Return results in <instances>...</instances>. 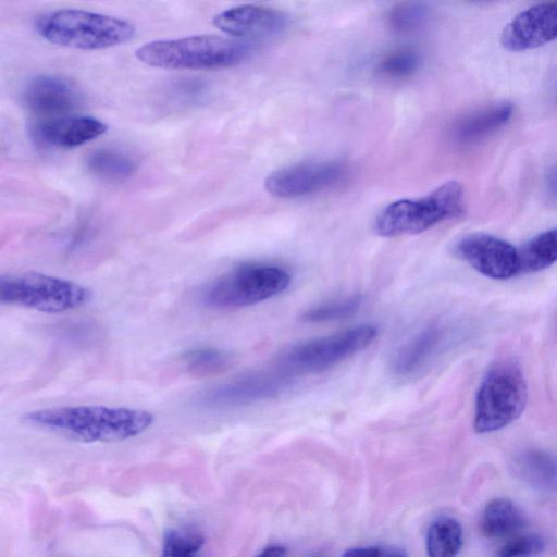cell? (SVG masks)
Segmentation results:
<instances>
[{
	"instance_id": "obj_9",
	"label": "cell",
	"mask_w": 557,
	"mask_h": 557,
	"mask_svg": "<svg viewBox=\"0 0 557 557\" xmlns=\"http://www.w3.org/2000/svg\"><path fill=\"white\" fill-rule=\"evenodd\" d=\"M345 173V165L338 161L302 162L274 171L264 186L272 196L298 198L334 186Z\"/></svg>"
},
{
	"instance_id": "obj_10",
	"label": "cell",
	"mask_w": 557,
	"mask_h": 557,
	"mask_svg": "<svg viewBox=\"0 0 557 557\" xmlns=\"http://www.w3.org/2000/svg\"><path fill=\"white\" fill-rule=\"evenodd\" d=\"M455 251L479 273L507 280L519 274V251L505 239L488 234H470L458 240Z\"/></svg>"
},
{
	"instance_id": "obj_15",
	"label": "cell",
	"mask_w": 557,
	"mask_h": 557,
	"mask_svg": "<svg viewBox=\"0 0 557 557\" xmlns=\"http://www.w3.org/2000/svg\"><path fill=\"white\" fill-rule=\"evenodd\" d=\"M108 131V125L92 116H60L45 120L33 129L36 139L57 148H75Z\"/></svg>"
},
{
	"instance_id": "obj_19",
	"label": "cell",
	"mask_w": 557,
	"mask_h": 557,
	"mask_svg": "<svg viewBox=\"0 0 557 557\" xmlns=\"http://www.w3.org/2000/svg\"><path fill=\"white\" fill-rule=\"evenodd\" d=\"M481 531L488 539L513 537L525 527L521 510L507 498H494L482 512Z\"/></svg>"
},
{
	"instance_id": "obj_16",
	"label": "cell",
	"mask_w": 557,
	"mask_h": 557,
	"mask_svg": "<svg viewBox=\"0 0 557 557\" xmlns=\"http://www.w3.org/2000/svg\"><path fill=\"white\" fill-rule=\"evenodd\" d=\"M447 337L444 325L432 323L412 335L396 351L392 371L398 376H410L421 371L441 351Z\"/></svg>"
},
{
	"instance_id": "obj_23",
	"label": "cell",
	"mask_w": 557,
	"mask_h": 557,
	"mask_svg": "<svg viewBox=\"0 0 557 557\" xmlns=\"http://www.w3.org/2000/svg\"><path fill=\"white\" fill-rule=\"evenodd\" d=\"M183 364L194 376H209L224 371L231 363V355L215 347H196L184 352Z\"/></svg>"
},
{
	"instance_id": "obj_4",
	"label": "cell",
	"mask_w": 557,
	"mask_h": 557,
	"mask_svg": "<svg viewBox=\"0 0 557 557\" xmlns=\"http://www.w3.org/2000/svg\"><path fill=\"white\" fill-rule=\"evenodd\" d=\"M463 187L448 181L420 198L398 199L377 214L374 230L383 237L418 234L432 226L462 214Z\"/></svg>"
},
{
	"instance_id": "obj_22",
	"label": "cell",
	"mask_w": 557,
	"mask_h": 557,
	"mask_svg": "<svg viewBox=\"0 0 557 557\" xmlns=\"http://www.w3.org/2000/svg\"><path fill=\"white\" fill-rule=\"evenodd\" d=\"M89 171L109 181H123L136 171V162L127 154L112 149H99L87 159Z\"/></svg>"
},
{
	"instance_id": "obj_31",
	"label": "cell",
	"mask_w": 557,
	"mask_h": 557,
	"mask_svg": "<svg viewBox=\"0 0 557 557\" xmlns=\"http://www.w3.org/2000/svg\"><path fill=\"white\" fill-rule=\"evenodd\" d=\"M257 557H286V548L282 545H270L265 547Z\"/></svg>"
},
{
	"instance_id": "obj_17",
	"label": "cell",
	"mask_w": 557,
	"mask_h": 557,
	"mask_svg": "<svg viewBox=\"0 0 557 557\" xmlns=\"http://www.w3.org/2000/svg\"><path fill=\"white\" fill-rule=\"evenodd\" d=\"M513 113L510 102H496L459 117L451 127L453 138L460 144H473L508 123Z\"/></svg>"
},
{
	"instance_id": "obj_7",
	"label": "cell",
	"mask_w": 557,
	"mask_h": 557,
	"mask_svg": "<svg viewBox=\"0 0 557 557\" xmlns=\"http://www.w3.org/2000/svg\"><path fill=\"white\" fill-rule=\"evenodd\" d=\"M91 290L76 282L38 272L3 274L0 301L46 313H61L83 307Z\"/></svg>"
},
{
	"instance_id": "obj_27",
	"label": "cell",
	"mask_w": 557,
	"mask_h": 557,
	"mask_svg": "<svg viewBox=\"0 0 557 557\" xmlns=\"http://www.w3.org/2000/svg\"><path fill=\"white\" fill-rule=\"evenodd\" d=\"M361 296L354 295L345 299L330 301L305 311L301 320L306 322H325L350 317L358 311Z\"/></svg>"
},
{
	"instance_id": "obj_30",
	"label": "cell",
	"mask_w": 557,
	"mask_h": 557,
	"mask_svg": "<svg viewBox=\"0 0 557 557\" xmlns=\"http://www.w3.org/2000/svg\"><path fill=\"white\" fill-rule=\"evenodd\" d=\"M544 183L549 195L557 198V164L546 172Z\"/></svg>"
},
{
	"instance_id": "obj_2",
	"label": "cell",
	"mask_w": 557,
	"mask_h": 557,
	"mask_svg": "<svg viewBox=\"0 0 557 557\" xmlns=\"http://www.w3.org/2000/svg\"><path fill=\"white\" fill-rule=\"evenodd\" d=\"M250 48L243 41L219 35H193L146 42L135 50L141 63L166 70H211L236 65Z\"/></svg>"
},
{
	"instance_id": "obj_12",
	"label": "cell",
	"mask_w": 557,
	"mask_h": 557,
	"mask_svg": "<svg viewBox=\"0 0 557 557\" xmlns=\"http://www.w3.org/2000/svg\"><path fill=\"white\" fill-rule=\"evenodd\" d=\"M557 39V2H542L518 13L500 35L509 51H525Z\"/></svg>"
},
{
	"instance_id": "obj_26",
	"label": "cell",
	"mask_w": 557,
	"mask_h": 557,
	"mask_svg": "<svg viewBox=\"0 0 557 557\" xmlns=\"http://www.w3.org/2000/svg\"><path fill=\"white\" fill-rule=\"evenodd\" d=\"M421 64L418 52L400 49L385 55L379 63V73L388 78L399 79L413 75Z\"/></svg>"
},
{
	"instance_id": "obj_25",
	"label": "cell",
	"mask_w": 557,
	"mask_h": 557,
	"mask_svg": "<svg viewBox=\"0 0 557 557\" xmlns=\"http://www.w3.org/2000/svg\"><path fill=\"white\" fill-rule=\"evenodd\" d=\"M205 544L202 533L194 527H180L164 535L161 557H198Z\"/></svg>"
},
{
	"instance_id": "obj_20",
	"label": "cell",
	"mask_w": 557,
	"mask_h": 557,
	"mask_svg": "<svg viewBox=\"0 0 557 557\" xmlns=\"http://www.w3.org/2000/svg\"><path fill=\"white\" fill-rule=\"evenodd\" d=\"M519 251V273H533L557 262V227L542 232Z\"/></svg>"
},
{
	"instance_id": "obj_5",
	"label": "cell",
	"mask_w": 557,
	"mask_h": 557,
	"mask_svg": "<svg viewBox=\"0 0 557 557\" xmlns=\"http://www.w3.org/2000/svg\"><path fill=\"white\" fill-rule=\"evenodd\" d=\"M527 400V383L519 364L508 359L495 362L479 386L474 430L490 433L507 426L522 414Z\"/></svg>"
},
{
	"instance_id": "obj_6",
	"label": "cell",
	"mask_w": 557,
	"mask_h": 557,
	"mask_svg": "<svg viewBox=\"0 0 557 557\" xmlns=\"http://www.w3.org/2000/svg\"><path fill=\"white\" fill-rule=\"evenodd\" d=\"M289 284L290 275L282 268L246 263L206 284L200 292V300L213 309L243 308L281 294Z\"/></svg>"
},
{
	"instance_id": "obj_8",
	"label": "cell",
	"mask_w": 557,
	"mask_h": 557,
	"mask_svg": "<svg viewBox=\"0 0 557 557\" xmlns=\"http://www.w3.org/2000/svg\"><path fill=\"white\" fill-rule=\"evenodd\" d=\"M377 336L373 325H359L295 345L281 355L277 369L293 377L326 370L362 351Z\"/></svg>"
},
{
	"instance_id": "obj_21",
	"label": "cell",
	"mask_w": 557,
	"mask_h": 557,
	"mask_svg": "<svg viewBox=\"0 0 557 557\" xmlns=\"http://www.w3.org/2000/svg\"><path fill=\"white\" fill-rule=\"evenodd\" d=\"M462 546V527L451 517L436 519L426 533L429 557H456Z\"/></svg>"
},
{
	"instance_id": "obj_11",
	"label": "cell",
	"mask_w": 557,
	"mask_h": 557,
	"mask_svg": "<svg viewBox=\"0 0 557 557\" xmlns=\"http://www.w3.org/2000/svg\"><path fill=\"white\" fill-rule=\"evenodd\" d=\"M292 379L275 369L240 375L209 391L201 398L209 408H228L252 404L277 395Z\"/></svg>"
},
{
	"instance_id": "obj_18",
	"label": "cell",
	"mask_w": 557,
	"mask_h": 557,
	"mask_svg": "<svg viewBox=\"0 0 557 557\" xmlns=\"http://www.w3.org/2000/svg\"><path fill=\"white\" fill-rule=\"evenodd\" d=\"M513 471L530 486L557 493V456L541 449H525L515 457Z\"/></svg>"
},
{
	"instance_id": "obj_28",
	"label": "cell",
	"mask_w": 557,
	"mask_h": 557,
	"mask_svg": "<svg viewBox=\"0 0 557 557\" xmlns=\"http://www.w3.org/2000/svg\"><path fill=\"white\" fill-rule=\"evenodd\" d=\"M545 541L537 534H523L510 537L494 557H534L545 549Z\"/></svg>"
},
{
	"instance_id": "obj_3",
	"label": "cell",
	"mask_w": 557,
	"mask_h": 557,
	"mask_svg": "<svg viewBox=\"0 0 557 557\" xmlns=\"http://www.w3.org/2000/svg\"><path fill=\"white\" fill-rule=\"evenodd\" d=\"M36 29L50 44L78 50L119 46L136 32L127 20L79 9L49 12L37 20Z\"/></svg>"
},
{
	"instance_id": "obj_14",
	"label": "cell",
	"mask_w": 557,
	"mask_h": 557,
	"mask_svg": "<svg viewBox=\"0 0 557 557\" xmlns=\"http://www.w3.org/2000/svg\"><path fill=\"white\" fill-rule=\"evenodd\" d=\"M23 101L36 114L60 117L76 110L81 106L82 96L69 79L57 75H41L27 83Z\"/></svg>"
},
{
	"instance_id": "obj_1",
	"label": "cell",
	"mask_w": 557,
	"mask_h": 557,
	"mask_svg": "<svg viewBox=\"0 0 557 557\" xmlns=\"http://www.w3.org/2000/svg\"><path fill=\"white\" fill-rule=\"evenodd\" d=\"M22 420L82 443H112L136 437L154 423L152 412L103 405L63 406L25 412Z\"/></svg>"
},
{
	"instance_id": "obj_29",
	"label": "cell",
	"mask_w": 557,
	"mask_h": 557,
	"mask_svg": "<svg viewBox=\"0 0 557 557\" xmlns=\"http://www.w3.org/2000/svg\"><path fill=\"white\" fill-rule=\"evenodd\" d=\"M380 547H356L345 552L343 557H379Z\"/></svg>"
},
{
	"instance_id": "obj_32",
	"label": "cell",
	"mask_w": 557,
	"mask_h": 557,
	"mask_svg": "<svg viewBox=\"0 0 557 557\" xmlns=\"http://www.w3.org/2000/svg\"><path fill=\"white\" fill-rule=\"evenodd\" d=\"M379 557H408L405 550L397 547H380Z\"/></svg>"
},
{
	"instance_id": "obj_13",
	"label": "cell",
	"mask_w": 557,
	"mask_h": 557,
	"mask_svg": "<svg viewBox=\"0 0 557 557\" xmlns=\"http://www.w3.org/2000/svg\"><path fill=\"white\" fill-rule=\"evenodd\" d=\"M213 25L234 37H268L283 33L288 27V16L271 8L242 4L218 13Z\"/></svg>"
},
{
	"instance_id": "obj_24",
	"label": "cell",
	"mask_w": 557,
	"mask_h": 557,
	"mask_svg": "<svg viewBox=\"0 0 557 557\" xmlns=\"http://www.w3.org/2000/svg\"><path fill=\"white\" fill-rule=\"evenodd\" d=\"M431 20L430 8L421 2H401L388 12L387 22L391 29L400 35H412L426 27Z\"/></svg>"
},
{
	"instance_id": "obj_33",
	"label": "cell",
	"mask_w": 557,
	"mask_h": 557,
	"mask_svg": "<svg viewBox=\"0 0 557 557\" xmlns=\"http://www.w3.org/2000/svg\"><path fill=\"white\" fill-rule=\"evenodd\" d=\"M310 557H324V556H322V555H320V554H313V555H311Z\"/></svg>"
}]
</instances>
